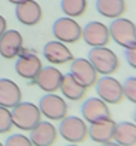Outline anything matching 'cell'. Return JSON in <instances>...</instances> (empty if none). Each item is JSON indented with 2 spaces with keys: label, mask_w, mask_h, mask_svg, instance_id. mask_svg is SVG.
<instances>
[{
  "label": "cell",
  "mask_w": 136,
  "mask_h": 146,
  "mask_svg": "<svg viewBox=\"0 0 136 146\" xmlns=\"http://www.w3.org/2000/svg\"><path fill=\"white\" fill-rule=\"evenodd\" d=\"M13 126V119H11V111L9 108L0 106V135L1 133H9Z\"/></svg>",
  "instance_id": "23"
},
{
  "label": "cell",
  "mask_w": 136,
  "mask_h": 146,
  "mask_svg": "<svg viewBox=\"0 0 136 146\" xmlns=\"http://www.w3.org/2000/svg\"><path fill=\"white\" fill-rule=\"evenodd\" d=\"M125 57H126L128 64H129L133 70H136V44L132 46V47H129V48H126Z\"/></svg>",
  "instance_id": "26"
},
{
  "label": "cell",
  "mask_w": 136,
  "mask_h": 146,
  "mask_svg": "<svg viewBox=\"0 0 136 146\" xmlns=\"http://www.w3.org/2000/svg\"><path fill=\"white\" fill-rule=\"evenodd\" d=\"M21 101L23 94L20 87L9 78H0V106L10 109Z\"/></svg>",
  "instance_id": "18"
},
{
  "label": "cell",
  "mask_w": 136,
  "mask_h": 146,
  "mask_svg": "<svg viewBox=\"0 0 136 146\" xmlns=\"http://www.w3.org/2000/svg\"><path fill=\"white\" fill-rule=\"evenodd\" d=\"M133 122L136 123V109H135V112H133Z\"/></svg>",
  "instance_id": "30"
},
{
  "label": "cell",
  "mask_w": 136,
  "mask_h": 146,
  "mask_svg": "<svg viewBox=\"0 0 136 146\" xmlns=\"http://www.w3.org/2000/svg\"><path fill=\"white\" fill-rule=\"evenodd\" d=\"M62 72L54 67V65H45L40 70L38 75L36 77V80L33 81L41 91H44L45 94L48 92H55L57 90H60L61 85V80H62Z\"/></svg>",
  "instance_id": "12"
},
{
  "label": "cell",
  "mask_w": 136,
  "mask_h": 146,
  "mask_svg": "<svg viewBox=\"0 0 136 146\" xmlns=\"http://www.w3.org/2000/svg\"><path fill=\"white\" fill-rule=\"evenodd\" d=\"M9 3H11V4H19V3H21V1H24V0H7Z\"/></svg>",
  "instance_id": "29"
},
{
  "label": "cell",
  "mask_w": 136,
  "mask_h": 146,
  "mask_svg": "<svg viewBox=\"0 0 136 146\" xmlns=\"http://www.w3.org/2000/svg\"><path fill=\"white\" fill-rule=\"evenodd\" d=\"M96 11L106 19L122 17L126 11L125 0H96Z\"/></svg>",
  "instance_id": "21"
},
{
  "label": "cell",
  "mask_w": 136,
  "mask_h": 146,
  "mask_svg": "<svg viewBox=\"0 0 136 146\" xmlns=\"http://www.w3.org/2000/svg\"><path fill=\"white\" fill-rule=\"evenodd\" d=\"M23 48V36L17 30H6L0 37V55L6 60L16 58Z\"/></svg>",
  "instance_id": "16"
},
{
  "label": "cell",
  "mask_w": 136,
  "mask_h": 146,
  "mask_svg": "<svg viewBox=\"0 0 136 146\" xmlns=\"http://www.w3.org/2000/svg\"><path fill=\"white\" fill-rule=\"evenodd\" d=\"M0 146H4V145H3V143H1V142H0Z\"/></svg>",
  "instance_id": "32"
},
{
  "label": "cell",
  "mask_w": 136,
  "mask_h": 146,
  "mask_svg": "<svg viewBox=\"0 0 136 146\" xmlns=\"http://www.w3.org/2000/svg\"><path fill=\"white\" fill-rule=\"evenodd\" d=\"M41 68H43L41 61L36 54H33V52H20L17 55L14 70H16L17 75H20L21 78L34 81Z\"/></svg>",
  "instance_id": "9"
},
{
  "label": "cell",
  "mask_w": 136,
  "mask_h": 146,
  "mask_svg": "<svg viewBox=\"0 0 136 146\" xmlns=\"http://www.w3.org/2000/svg\"><path fill=\"white\" fill-rule=\"evenodd\" d=\"M122 88H123V97L129 102L136 104V77H128L122 84Z\"/></svg>",
  "instance_id": "24"
},
{
  "label": "cell",
  "mask_w": 136,
  "mask_h": 146,
  "mask_svg": "<svg viewBox=\"0 0 136 146\" xmlns=\"http://www.w3.org/2000/svg\"><path fill=\"white\" fill-rule=\"evenodd\" d=\"M38 109L41 115H44L50 121H61L68 113V105L65 99L54 92H48L44 97H41Z\"/></svg>",
  "instance_id": "7"
},
{
  "label": "cell",
  "mask_w": 136,
  "mask_h": 146,
  "mask_svg": "<svg viewBox=\"0 0 136 146\" xmlns=\"http://www.w3.org/2000/svg\"><path fill=\"white\" fill-rule=\"evenodd\" d=\"M81 113H82V119L88 123H94V122L111 118L109 106L101 98H88L82 104Z\"/></svg>",
  "instance_id": "11"
},
{
  "label": "cell",
  "mask_w": 136,
  "mask_h": 146,
  "mask_svg": "<svg viewBox=\"0 0 136 146\" xmlns=\"http://www.w3.org/2000/svg\"><path fill=\"white\" fill-rule=\"evenodd\" d=\"M29 138L34 146H52L58 139V131L51 122L40 121L30 131Z\"/></svg>",
  "instance_id": "13"
},
{
  "label": "cell",
  "mask_w": 136,
  "mask_h": 146,
  "mask_svg": "<svg viewBox=\"0 0 136 146\" xmlns=\"http://www.w3.org/2000/svg\"><path fill=\"white\" fill-rule=\"evenodd\" d=\"M7 30V21H6V19L0 14V37L3 36V33Z\"/></svg>",
  "instance_id": "27"
},
{
  "label": "cell",
  "mask_w": 136,
  "mask_h": 146,
  "mask_svg": "<svg viewBox=\"0 0 136 146\" xmlns=\"http://www.w3.org/2000/svg\"><path fill=\"white\" fill-rule=\"evenodd\" d=\"M60 91L64 97L70 101H80L85 97L87 88L84 85H81L70 72L62 75L61 80V85H60Z\"/></svg>",
  "instance_id": "19"
},
{
  "label": "cell",
  "mask_w": 136,
  "mask_h": 146,
  "mask_svg": "<svg viewBox=\"0 0 136 146\" xmlns=\"http://www.w3.org/2000/svg\"><path fill=\"white\" fill-rule=\"evenodd\" d=\"M43 54H44L45 60L54 65L67 64V62H71L74 60L72 51L64 43H61L58 40H51V41L45 43L44 48H43Z\"/></svg>",
  "instance_id": "15"
},
{
  "label": "cell",
  "mask_w": 136,
  "mask_h": 146,
  "mask_svg": "<svg viewBox=\"0 0 136 146\" xmlns=\"http://www.w3.org/2000/svg\"><path fill=\"white\" fill-rule=\"evenodd\" d=\"M16 17L24 26H36L43 19V9L36 0H24L16 4Z\"/></svg>",
  "instance_id": "14"
},
{
  "label": "cell",
  "mask_w": 136,
  "mask_h": 146,
  "mask_svg": "<svg viewBox=\"0 0 136 146\" xmlns=\"http://www.w3.org/2000/svg\"><path fill=\"white\" fill-rule=\"evenodd\" d=\"M115 126H116V122L113 119H111V118L90 123L88 136L95 143H99V145L105 143V142H109V141H113Z\"/></svg>",
  "instance_id": "17"
},
{
  "label": "cell",
  "mask_w": 136,
  "mask_h": 146,
  "mask_svg": "<svg viewBox=\"0 0 136 146\" xmlns=\"http://www.w3.org/2000/svg\"><path fill=\"white\" fill-rule=\"evenodd\" d=\"M95 90H96L98 97L106 104L116 105V104L122 102L125 98L122 84L116 78L109 77V75H103V77L98 78V81L95 82Z\"/></svg>",
  "instance_id": "6"
},
{
  "label": "cell",
  "mask_w": 136,
  "mask_h": 146,
  "mask_svg": "<svg viewBox=\"0 0 136 146\" xmlns=\"http://www.w3.org/2000/svg\"><path fill=\"white\" fill-rule=\"evenodd\" d=\"M11 119H13V126L19 128L20 131L30 132L41 121V112L38 109V105L21 101L11 108Z\"/></svg>",
  "instance_id": "1"
},
{
  "label": "cell",
  "mask_w": 136,
  "mask_h": 146,
  "mask_svg": "<svg viewBox=\"0 0 136 146\" xmlns=\"http://www.w3.org/2000/svg\"><path fill=\"white\" fill-rule=\"evenodd\" d=\"M52 34L61 43L75 44L82 38V27L72 17H60L52 24Z\"/></svg>",
  "instance_id": "5"
},
{
  "label": "cell",
  "mask_w": 136,
  "mask_h": 146,
  "mask_svg": "<svg viewBox=\"0 0 136 146\" xmlns=\"http://www.w3.org/2000/svg\"><path fill=\"white\" fill-rule=\"evenodd\" d=\"M4 146H34V145L31 143L29 136H26L23 133H13V135H10L6 139Z\"/></svg>",
  "instance_id": "25"
},
{
  "label": "cell",
  "mask_w": 136,
  "mask_h": 146,
  "mask_svg": "<svg viewBox=\"0 0 136 146\" xmlns=\"http://www.w3.org/2000/svg\"><path fill=\"white\" fill-rule=\"evenodd\" d=\"M88 60L94 65L98 74L111 75L119 68V58L111 48L105 47H92L88 52Z\"/></svg>",
  "instance_id": "2"
},
{
  "label": "cell",
  "mask_w": 136,
  "mask_h": 146,
  "mask_svg": "<svg viewBox=\"0 0 136 146\" xmlns=\"http://www.w3.org/2000/svg\"><path fill=\"white\" fill-rule=\"evenodd\" d=\"M82 40L91 47H105L109 40V29L101 21H90L82 29Z\"/></svg>",
  "instance_id": "10"
},
{
  "label": "cell",
  "mask_w": 136,
  "mask_h": 146,
  "mask_svg": "<svg viewBox=\"0 0 136 146\" xmlns=\"http://www.w3.org/2000/svg\"><path fill=\"white\" fill-rule=\"evenodd\" d=\"M58 135L68 143H82L88 136V125L80 116H65L60 121Z\"/></svg>",
  "instance_id": "3"
},
{
  "label": "cell",
  "mask_w": 136,
  "mask_h": 146,
  "mask_svg": "<svg viewBox=\"0 0 136 146\" xmlns=\"http://www.w3.org/2000/svg\"><path fill=\"white\" fill-rule=\"evenodd\" d=\"M67 146H80L78 143H70V145H67Z\"/></svg>",
  "instance_id": "31"
},
{
  "label": "cell",
  "mask_w": 136,
  "mask_h": 146,
  "mask_svg": "<svg viewBox=\"0 0 136 146\" xmlns=\"http://www.w3.org/2000/svg\"><path fill=\"white\" fill-rule=\"evenodd\" d=\"M108 29H109L111 38L118 46L123 48H129L136 44V26L132 20L123 17L113 19Z\"/></svg>",
  "instance_id": "4"
},
{
  "label": "cell",
  "mask_w": 136,
  "mask_h": 146,
  "mask_svg": "<svg viewBox=\"0 0 136 146\" xmlns=\"http://www.w3.org/2000/svg\"><path fill=\"white\" fill-rule=\"evenodd\" d=\"M70 74L85 88H91L98 81V72L88 58H74L70 65Z\"/></svg>",
  "instance_id": "8"
},
{
  "label": "cell",
  "mask_w": 136,
  "mask_h": 146,
  "mask_svg": "<svg viewBox=\"0 0 136 146\" xmlns=\"http://www.w3.org/2000/svg\"><path fill=\"white\" fill-rule=\"evenodd\" d=\"M113 141L121 146H136V123L135 122H119L115 126Z\"/></svg>",
  "instance_id": "20"
},
{
  "label": "cell",
  "mask_w": 136,
  "mask_h": 146,
  "mask_svg": "<svg viewBox=\"0 0 136 146\" xmlns=\"http://www.w3.org/2000/svg\"><path fill=\"white\" fill-rule=\"evenodd\" d=\"M101 146H121L119 143H116L115 141H109V142H105V143H101Z\"/></svg>",
  "instance_id": "28"
},
{
  "label": "cell",
  "mask_w": 136,
  "mask_h": 146,
  "mask_svg": "<svg viewBox=\"0 0 136 146\" xmlns=\"http://www.w3.org/2000/svg\"><path fill=\"white\" fill-rule=\"evenodd\" d=\"M87 0H61V10L67 17H81L87 11Z\"/></svg>",
  "instance_id": "22"
}]
</instances>
